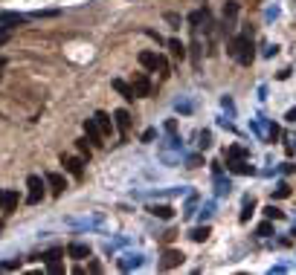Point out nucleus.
Masks as SVG:
<instances>
[{
	"label": "nucleus",
	"mask_w": 296,
	"mask_h": 275,
	"mask_svg": "<svg viewBox=\"0 0 296 275\" xmlns=\"http://www.w3.org/2000/svg\"><path fill=\"white\" fill-rule=\"evenodd\" d=\"M9 38H12V29H9V27H0V46L6 44Z\"/></svg>",
	"instance_id": "29"
},
{
	"label": "nucleus",
	"mask_w": 296,
	"mask_h": 275,
	"mask_svg": "<svg viewBox=\"0 0 296 275\" xmlns=\"http://www.w3.org/2000/svg\"><path fill=\"white\" fill-rule=\"evenodd\" d=\"M113 90H117V93H119V96H122V98H125V102H134V87H131V84H125V81H122V79H113Z\"/></svg>",
	"instance_id": "12"
},
{
	"label": "nucleus",
	"mask_w": 296,
	"mask_h": 275,
	"mask_svg": "<svg viewBox=\"0 0 296 275\" xmlns=\"http://www.w3.org/2000/svg\"><path fill=\"white\" fill-rule=\"evenodd\" d=\"M131 87H134V96H151V79H148L145 72H136L134 81H131Z\"/></svg>",
	"instance_id": "3"
},
{
	"label": "nucleus",
	"mask_w": 296,
	"mask_h": 275,
	"mask_svg": "<svg viewBox=\"0 0 296 275\" xmlns=\"http://www.w3.org/2000/svg\"><path fill=\"white\" fill-rule=\"evenodd\" d=\"M140 64H143L145 70H157V67L166 70V61H163L157 53H140Z\"/></svg>",
	"instance_id": "6"
},
{
	"label": "nucleus",
	"mask_w": 296,
	"mask_h": 275,
	"mask_svg": "<svg viewBox=\"0 0 296 275\" xmlns=\"http://www.w3.org/2000/svg\"><path fill=\"white\" fill-rule=\"evenodd\" d=\"M70 258H76V261H84V258H90V246L87 243H70Z\"/></svg>",
	"instance_id": "14"
},
{
	"label": "nucleus",
	"mask_w": 296,
	"mask_h": 275,
	"mask_svg": "<svg viewBox=\"0 0 296 275\" xmlns=\"http://www.w3.org/2000/svg\"><path fill=\"white\" fill-rule=\"evenodd\" d=\"M58 258H61V249H50L47 255H41V261H44V264H53V261H58Z\"/></svg>",
	"instance_id": "22"
},
{
	"label": "nucleus",
	"mask_w": 296,
	"mask_h": 275,
	"mask_svg": "<svg viewBox=\"0 0 296 275\" xmlns=\"http://www.w3.org/2000/svg\"><path fill=\"white\" fill-rule=\"evenodd\" d=\"M18 209V191H12V188H3L0 191V212H15Z\"/></svg>",
	"instance_id": "4"
},
{
	"label": "nucleus",
	"mask_w": 296,
	"mask_h": 275,
	"mask_svg": "<svg viewBox=\"0 0 296 275\" xmlns=\"http://www.w3.org/2000/svg\"><path fill=\"white\" fill-rule=\"evenodd\" d=\"M212 145V136L209 133H200V148H209Z\"/></svg>",
	"instance_id": "31"
},
{
	"label": "nucleus",
	"mask_w": 296,
	"mask_h": 275,
	"mask_svg": "<svg viewBox=\"0 0 296 275\" xmlns=\"http://www.w3.org/2000/svg\"><path fill=\"white\" fill-rule=\"evenodd\" d=\"M169 49L174 58H186V46L180 44V41H169Z\"/></svg>",
	"instance_id": "20"
},
{
	"label": "nucleus",
	"mask_w": 296,
	"mask_h": 275,
	"mask_svg": "<svg viewBox=\"0 0 296 275\" xmlns=\"http://www.w3.org/2000/svg\"><path fill=\"white\" fill-rule=\"evenodd\" d=\"M93 122L99 124V131H102V133H110V131H113V119H110L108 113H102V110L93 116Z\"/></svg>",
	"instance_id": "15"
},
{
	"label": "nucleus",
	"mask_w": 296,
	"mask_h": 275,
	"mask_svg": "<svg viewBox=\"0 0 296 275\" xmlns=\"http://www.w3.org/2000/svg\"><path fill=\"white\" fill-rule=\"evenodd\" d=\"M270 232H273V226H270V223H261L259 229H256V235H259V238H267Z\"/></svg>",
	"instance_id": "28"
},
{
	"label": "nucleus",
	"mask_w": 296,
	"mask_h": 275,
	"mask_svg": "<svg viewBox=\"0 0 296 275\" xmlns=\"http://www.w3.org/2000/svg\"><path fill=\"white\" fill-rule=\"evenodd\" d=\"M44 180H47V186L53 188V194H61L64 188H67V183H64V174H58V171H50Z\"/></svg>",
	"instance_id": "9"
},
{
	"label": "nucleus",
	"mask_w": 296,
	"mask_h": 275,
	"mask_svg": "<svg viewBox=\"0 0 296 275\" xmlns=\"http://www.w3.org/2000/svg\"><path fill=\"white\" fill-rule=\"evenodd\" d=\"M226 168L233 174H253V165L247 160H226Z\"/></svg>",
	"instance_id": "13"
},
{
	"label": "nucleus",
	"mask_w": 296,
	"mask_h": 275,
	"mask_svg": "<svg viewBox=\"0 0 296 275\" xmlns=\"http://www.w3.org/2000/svg\"><path fill=\"white\" fill-rule=\"evenodd\" d=\"M84 133H87V139L93 145H105L102 142V131H99V124L93 122V119H87V122H84Z\"/></svg>",
	"instance_id": "11"
},
{
	"label": "nucleus",
	"mask_w": 296,
	"mask_h": 275,
	"mask_svg": "<svg viewBox=\"0 0 296 275\" xmlns=\"http://www.w3.org/2000/svg\"><path fill=\"white\" fill-rule=\"evenodd\" d=\"M209 235H212V229H209V226H197V229H192V240H195V243L207 240Z\"/></svg>",
	"instance_id": "18"
},
{
	"label": "nucleus",
	"mask_w": 296,
	"mask_h": 275,
	"mask_svg": "<svg viewBox=\"0 0 296 275\" xmlns=\"http://www.w3.org/2000/svg\"><path fill=\"white\" fill-rule=\"evenodd\" d=\"M27 15H18V12H0V27H20V23H27Z\"/></svg>",
	"instance_id": "8"
},
{
	"label": "nucleus",
	"mask_w": 296,
	"mask_h": 275,
	"mask_svg": "<svg viewBox=\"0 0 296 275\" xmlns=\"http://www.w3.org/2000/svg\"><path fill=\"white\" fill-rule=\"evenodd\" d=\"M50 272H53V275H61V272H64V266L58 264V261H53V264H50Z\"/></svg>",
	"instance_id": "30"
},
{
	"label": "nucleus",
	"mask_w": 296,
	"mask_h": 275,
	"mask_svg": "<svg viewBox=\"0 0 296 275\" xmlns=\"http://www.w3.org/2000/svg\"><path fill=\"white\" fill-rule=\"evenodd\" d=\"M253 197H247V200H244V212H241V220H250V214H253Z\"/></svg>",
	"instance_id": "23"
},
{
	"label": "nucleus",
	"mask_w": 296,
	"mask_h": 275,
	"mask_svg": "<svg viewBox=\"0 0 296 275\" xmlns=\"http://www.w3.org/2000/svg\"><path fill=\"white\" fill-rule=\"evenodd\" d=\"M226 53L233 55L238 64H253V55H256V53H253V32H244V35L233 38Z\"/></svg>",
	"instance_id": "1"
},
{
	"label": "nucleus",
	"mask_w": 296,
	"mask_h": 275,
	"mask_svg": "<svg viewBox=\"0 0 296 275\" xmlns=\"http://www.w3.org/2000/svg\"><path fill=\"white\" fill-rule=\"evenodd\" d=\"M140 264H143V255H125L122 261H119V266H122V269H136Z\"/></svg>",
	"instance_id": "17"
},
{
	"label": "nucleus",
	"mask_w": 296,
	"mask_h": 275,
	"mask_svg": "<svg viewBox=\"0 0 296 275\" xmlns=\"http://www.w3.org/2000/svg\"><path fill=\"white\" fill-rule=\"evenodd\" d=\"M235 12H238V3H226V6H224V18H235Z\"/></svg>",
	"instance_id": "27"
},
{
	"label": "nucleus",
	"mask_w": 296,
	"mask_h": 275,
	"mask_svg": "<svg viewBox=\"0 0 296 275\" xmlns=\"http://www.w3.org/2000/svg\"><path fill=\"white\" fill-rule=\"evenodd\" d=\"M183 264V252L180 249H166L163 252V261H160V269H174V266Z\"/></svg>",
	"instance_id": "5"
},
{
	"label": "nucleus",
	"mask_w": 296,
	"mask_h": 275,
	"mask_svg": "<svg viewBox=\"0 0 296 275\" xmlns=\"http://www.w3.org/2000/svg\"><path fill=\"white\" fill-rule=\"evenodd\" d=\"M273 197H276V200H282V197H290V186H287V183H282V186L273 191Z\"/></svg>",
	"instance_id": "24"
},
{
	"label": "nucleus",
	"mask_w": 296,
	"mask_h": 275,
	"mask_svg": "<svg viewBox=\"0 0 296 275\" xmlns=\"http://www.w3.org/2000/svg\"><path fill=\"white\" fill-rule=\"evenodd\" d=\"M285 119H287V122H296V107H293V110H287Z\"/></svg>",
	"instance_id": "32"
},
{
	"label": "nucleus",
	"mask_w": 296,
	"mask_h": 275,
	"mask_svg": "<svg viewBox=\"0 0 296 275\" xmlns=\"http://www.w3.org/2000/svg\"><path fill=\"white\" fill-rule=\"evenodd\" d=\"M64 168L73 177H81L84 174V157H64Z\"/></svg>",
	"instance_id": "7"
},
{
	"label": "nucleus",
	"mask_w": 296,
	"mask_h": 275,
	"mask_svg": "<svg viewBox=\"0 0 296 275\" xmlns=\"http://www.w3.org/2000/svg\"><path fill=\"white\" fill-rule=\"evenodd\" d=\"M151 214H154V217H163V220H169L174 212H171L169 206H151Z\"/></svg>",
	"instance_id": "19"
},
{
	"label": "nucleus",
	"mask_w": 296,
	"mask_h": 275,
	"mask_svg": "<svg viewBox=\"0 0 296 275\" xmlns=\"http://www.w3.org/2000/svg\"><path fill=\"white\" fill-rule=\"evenodd\" d=\"M113 128H119V133L125 136L128 128H131V113H128V110H117V113H113Z\"/></svg>",
	"instance_id": "10"
},
{
	"label": "nucleus",
	"mask_w": 296,
	"mask_h": 275,
	"mask_svg": "<svg viewBox=\"0 0 296 275\" xmlns=\"http://www.w3.org/2000/svg\"><path fill=\"white\" fill-rule=\"evenodd\" d=\"M264 214H267L270 220H282V212H279L276 206H267V209H264Z\"/></svg>",
	"instance_id": "25"
},
{
	"label": "nucleus",
	"mask_w": 296,
	"mask_h": 275,
	"mask_svg": "<svg viewBox=\"0 0 296 275\" xmlns=\"http://www.w3.org/2000/svg\"><path fill=\"white\" fill-rule=\"evenodd\" d=\"M207 18H209L207 9H203V12H192V15H189V23H203Z\"/></svg>",
	"instance_id": "21"
},
{
	"label": "nucleus",
	"mask_w": 296,
	"mask_h": 275,
	"mask_svg": "<svg viewBox=\"0 0 296 275\" xmlns=\"http://www.w3.org/2000/svg\"><path fill=\"white\" fill-rule=\"evenodd\" d=\"M250 157V151L244 148V145H233L230 151H226V160H247Z\"/></svg>",
	"instance_id": "16"
},
{
	"label": "nucleus",
	"mask_w": 296,
	"mask_h": 275,
	"mask_svg": "<svg viewBox=\"0 0 296 275\" xmlns=\"http://www.w3.org/2000/svg\"><path fill=\"white\" fill-rule=\"evenodd\" d=\"M27 188H29V194H27V203H41V197H44V180L38 177V174H32V177L27 180Z\"/></svg>",
	"instance_id": "2"
},
{
	"label": "nucleus",
	"mask_w": 296,
	"mask_h": 275,
	"mask_svg": "<svg viewBox=\"0 0 296 275\" xmlns=\"http://www.w3.org/2000/svg\"><path fill=\"white\" fill-rule=\"evenodd\" d=\"M76 148H79V154H81V157H87V160H90V148H87V139H79V142H76Z\"/></svg>",
	"instance_id": "26"
}]
</instances>
